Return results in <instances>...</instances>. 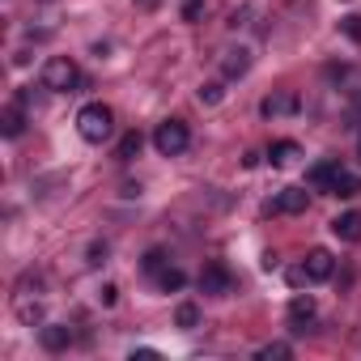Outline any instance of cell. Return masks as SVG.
<instances>
[{
  "label": "cell",
  "mask_w": 361,
  "mask_h": 361,
  "mask_svg": "<svg viewBox=\"0 0 361 361\" xmlns=\"http://www.w3.org/2000/svg\"><path fill=\"white\" fill-rule=\"evenodd\" d=\"M77 132H81L90 145H102V140L115 132V111H111V106H102V102L81 106V115H77Z\"/></svg>",
  "instance_id": "obj_1"
},
{
  "label": "cell",
  "mask_w": 361,
  "mask_h": 361,
  "mask_svg": "<svg viewBox=\"0 0 361 361\" xmlns=\"http://www.w3.org/2000/svg\"><path fill=\"white\" fill-rule=\"evenodd\" d=\"M331 234H336L340 243H361V213H340V217L331 221Z\"/></svg>",
  "instance_id": "obj_10"
},
{
  "label": "cell",
  "mask_w": 361,
  "mask_h": 361,
  "mask_svg": "<svg viewBox=\"0 0 361 361\" xmlns=\"http://www.w3.org/2000/svg\"><path fill=\"white\" fill-rule=\"evenodd\" d=\"M289 353H293V348L276 340V344H264V348H259V361H281V357H289Z\"/></svg>",
  "instance_id": "obj_19"
},
{
  "label": "cell",
  "mask_w": 361,
  "mask_h": 361,
  "mask_svg": "<svg viewBox=\"0 0 361 361\" xmlns=\"http://www.w3.org/2000/svg\"><path fill=\"white\" fill-rule=\"evenodd\" d=\"M153 281H157V289H166V293H174V289H183V281H188V276H183V272H178V268H161V272H157Z\"/></svg>",
  "instance_id": "obj_17"
},
{
  "label": "cell",
  "mask_w": 361,
  "mask_h": 361,
  "mask_svg": "<svg viewBox=\"0 0 361 361\" xmlns=\"http://www.w3.org/2000/svg\"><path fill=\"white\" fill-rule=\"evenodd\" d=\"M331 196H344V200H353V196H361V178L357 174H348L344 166H340V174L331 178V188H327Z\"/></svg>",
  "instance_id": "obj_13"
},
{
  "label": "cell",
  "mask_w": 361,
  "mask_h": 361,
  "mask_svg": "<svg viewBox=\"0 0 361 361\" xmlns=\"http://www.w3.org/2000/svg\"><path fill=\"white\" fill-rule=\"evenodd\" d=\"M183 18H188V22H200V18H204V0H188V5H183Z\"/></svg>",
  "instance_id": "obj_25"
},
{
  "label": "cell",
  "mask_w": 361,
  "mask_h": 361,
  "mask_svg": "<svg viewBox=\"0 0 361 361\" xmlns=\"http://www.w3.org/2000/svg\"><path fill=\"white\" fill-rule=\"evenodd\" d=\"M221 68H226V77H243L251 68V51H243V47L238 51H226V64Z\"/></svg>",
  "instance_id": "obj_15"
},
{
  "label": "cell",
  "mask_w": 361,
  "mask_h": 361,
  "mask_svg": "<svg viewBox=\"0 0 361 361\" xmlns=\"http://www.w3.org/2000/svg\"><path fill=\"white\" fill-rule=\"evenodd\" d=\"M115 293H119L115 285H102V293H98V298H102V306H115Z\"/></svg>",
  "instance_id": "obj_26"
},
{
  "label": "cell",
  "mask_w": 361,
  "mask_h": 361,
  "mask_svg": "<svg viewBox=\"0 0 361 361\" xmlns=\"http://www.w3.org/2000/svg\"><path fill=\"white\" fill-rule=\"evenodd\" d=\"M157 357V348H132V361H153Z\"/></svg>",
  "instance_id": "obj_27"
},
{
  "label": "cell",
  "mask_w": 361,
  "mask_h": 361,
  "mask_svg": "<svg viewBox=\"0 0 361 361\" xmlns=\"http://www.w3.org/2000/svg\"><path fill=\"white\" fill-rule=\"evenodd\" d=\"M357 153H361V140H357Z\"/></svg>",
  "instance_id": "obj_28"
},
{
  "label": "cell",
  "mask_w": 361,
  "mask_h": 361,
  "mask_svg": "<svg viewBox=\"0 0 361 361\" xmlns=\"http://www.w3.org/2000/svg\"><path fill=\"white\" fill-rule=\"evenodd\" d=\"M298 106H302V102H298V94H293V90H281V94L264 98V106H259V111H264L268 119H281V115H293Z\"/></svg>",
  "instance_id": "obj_8"
},
{
  "label": "cell",
  "mask_w": 361,
  "mask_h": 361,
  "mask_svg": "<svg viewBox=\"0 0 361 361\" xmlns=\"http://www.w3.org/2000/svg\"><path fill=\"white\" fill-rule=\"evenodd\" d=\"M140 145H145V136H140V132H128V136L119 140V149H115V157H119V161H132V157L140 153Z\"/></svg>",
  "instance_id": "obj_16"
},
{
  "label": "cell",
  "mask_w": 361,
  "mask_h": 361,
  "mask_svg": "<svg viewBox=\"0 0 361 361\" xmlns=\"http://www.w3.org/2000/svg\"><path fill=\"white\" fill-rule=\"evenodd\" d=\"M314 314H319V306H314L310 293H298V298L289 302V327H293V331H306V323H314Z\"/></svg>",
  "instance_id": "obj_6"
},
{
  "label": "cell",
  "mask_w": 361,
  "mask_h": 361,
  "mask_svg": "<svg viewBox=\"0 0 361 361\" xmlns=\"http://www.w3.org/2000/svg\"><path fill=\"white\" fill-rule=\"evenodd\" d=\"M81 85V68L68 60V56H51L47 64H43V90H51V94H73Z\"/></svg>",
  "instance_id": "obj_2"
},
{
  "label": "cell",
  "mask_w": 361,
  "mask_h": 361,
  "mask_svg": "<svg viewBox=\"0 0 361 361\" xmlns=\"http://www.w3.org/2000/svg\"><path fill=\"white\" fill-rule=\"evenodd\" d=\"M221 98H226V90H221V85H217V81H209V85H204V90H200V102H204V106H217V102H221Z\"/></svg>",
  "instance_id": "obj_20"
},
{
  "label": "cell",
  "mask_w": 361,
  "mask_h": 361,
  "mask_svg": "<svg viewBox=\"0 0 361 361\" xmlns=\"http://www.w3.org/2000/svg\"><path fill=\"white\" fill-rule=\"evenodd\" d=\"M18 314H22V323H43V306L39 302L35 306L30 302H18Z\"/></svg>",
  "instance_id": "obj_22"
},
{
  "label": "cell",
  "mask_w": 361,
  "mask_h": 361,
  "mask_svg": "<svg viewBox=\"0 0 361 361\" xmlns=\"http://www.w3.org/2000/svg\"><path fill=\"white\" fill-rule=\"evenodd\" d=\"M200 289H204V293H213V298H226V293L234 289L230 268H226V264H209V268L200 272Z\"/></svg>",
  "instance_id": "obj_4"
},
{
  "label": "cell",
  "mask_w": 361,
  "mask_h": 361,
  "mask_svg": "<svg viewBox=\"0 0 361 361\" xmlns=\"http://www.w3.org/2000/svg\"><path fill=\"white\" fill-rule=\"evenodd\" d=\"M188 145H192V132H188L183 119H161V123H157V132H153V149H157L161 157H178Z\"/></svg>",
  "instance_id": "obj_3"
},
{
  "label": "cell",
  "mask_w": 361,
  "mask_h": 361,
  "mask_svg": "<svg viewBox=\"0 0 361 361\" xmlns=\"http://www.w3.org/2000/svg\"><path fill=\"white\" fill-rule=\"evenodd\" d=\"M298 157H302L298 140H276V145L268 149V161H272V166H293Z\"/></svg>",
  "instance_id": "obj_14"
},
{
  "label": "cell",
  "mask_w": 361,
  "mask_h": 361,
  "mask_svg": "<svg viewBox=\"0 0 361 361\" xmlns=\"http://www.w3.org/2000/svg\"><path fill=\"white\" fill-rule=\"evenodd\" d=\"M306 204H310L306 188H285V192L276 196V204H272V209H276V213H289V217H293V213H306Z\"/></svg>",
  "instance_id": "obj_9"
},
{
  "label": "cell",
  "mask_w": 361,
  "mask_h": 361,
  "mask_svg": "<svg viewBox=\"0 0 361 361\" xmlns=\"http://www.w3.org/2000/svg\"><path fill=\"white\" fill-rule=\"evenodd\" d=\"M39 344H43L47 353H64V348L73 344V327H64V323H43V327H39Z\"/></svg>",
  "instance_id": "obj_7"
},
{
  "label": "cell",
  "mask_w": 361,
  "mask_h": 361,
  "mask_svg": "<svg viewBox=\"0 0 361 361\" xmlns=\"http://www.w3.org/2000/svg\"><path fill=\"white\" fill-rule=\"evenodd\" d=\"M336 174H340V161H336V157H327V161L310 166V174H306V183H310V188H319V192H327Z\"/></svg>",
  "instance_id": "obj_12"
},
{
  "label": "cell",
  "mask_w": 361,
  "mask_h": 361,
  "mask_svg": "<svg viewBox=\"0 0 361 361\" xmlns=\"http://www.w3.org/2000/svg\"><path fill=\"white\" fill-rule=\"evenodd\" d=\"M0 132H5L9 140H18L22 132H26V106H5V111H0Z\"/></svg>",
  "instance_id": "obj_11"
},
{
  "label": "cell",
  "mask_w": 361,
  "mask_h": 361,
  "mask_svg": "<svg viewBox=\"0 0 361 361\" xmlns=\"http://www.w3.org/2000/svg\"><path fill=\"white\" fill-rule=\"evenodd\" d=\"M340 30H344V35H348L353 43H361V18H357V13H348V18L340 22Z\"/></svg>",
  "instance_id": "obj_23"
},
{
  "label": "cell",
  "mask_w": 361,
  "mask_h": 361,
  "mask_svg": "<svg viewBox=\"0 0 361 361\" xmlns=\"http://www.w3.org/2000/svg\"><path fill=\"white\" fill-rule=\"evenodd\" d=\"M174 323H178V327H196V323H200V310H196L192 302H183V306L174 310Z\"/></svg>",
  "instance_id": "obj_18"
},
{
  "label": "cell",
  "mask_w": 361,
  "mask_h": 361,
  "mask_svg": "<svg viewBox=\"0 0 361 361\" xmlns=\"http://www.w3.org/2000/svg\"><path fill=\"white\" fill-rule=\"evenodd\" d=\"M106 255H111V247H106V243H94V247H90V268H102Z\"/></svg>",
  "instance_id": "obj_24"
},
{
  "label": "cell",
  "mask_w": 361,
  "mask_h": 361,
  "mask_svg": "<svg viewBox=\"0 0 361 361\" xmlns=\"http://www.w3.org/2000/svg\"><path fill=\"white\" fill-rule=\"evenodd\" d=\"M161 268H166V251H157V247H153V251L145 255V272H149V276H157Z\"/></svg>",
  "instance_id": "obj_21"
},
{
  "label": "cell",
  "mask_w": 361,
  "mask_h": 361,
  "mask_svg": "<svg viewBox=\"0 0 361 361\" xmlns=\"http://www.w3.org/2000/svg\"><path fill=\"white\" fill-rule=\"evenodd\" d=\"M302 268H306V276H310V281H331V272H336V255H331L327 247H314V251L306 255V264H302Z\"/></svg>",
  "instance_id": "obj_5"
}]
</instances>
